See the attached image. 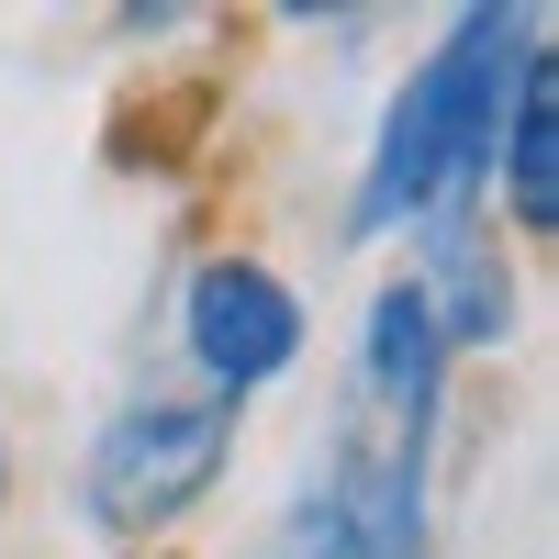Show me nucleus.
Instances as JSON below:
<instances>
[{
    "mask_svg": "<svg viewBox=\"0 0 559 559\" xmlns=\"http://www.w3.org/2000/svg\"><path fill=\"white\" fill-rule=\"evenodd\" d=\"M548 45V12H448V34L414 57V79L381 102V134H369V168H358V202H347V236H426V224L471 213L492 191V134L503 102H515L526 57Z\"/></svg>",
    "mask_w": 559,
    "mask_h": 559,
    "instance_id": "obj_1",
    "label": "nucleus"
},
{
    "mask_svg": "<svg viewBox=\"0 0 559 559\" xmlns=\"http://www.w3.org/2000/svg\"><path fill=\"white\" fill-rule=\"evenodd\" d=\"M224 459H236V403H213V392H134L112 426L90 437L79 503H90L102 537L146 548L224 481Z\"/></svg>",
    "mask_w": 559,
    "mask_h": 559,
    "instance_id": "obj_2",
    "label": "nucleus"
},
{
    "mask_svg": "<svg viewBox=\"0 0 559 559\" xmlns=\"http://www.w3.org/2000/svg\"><path fill=\"white\" fill-rule=\"evenodd\" d=\"M179 347H191L213 403H247V392H269L280 369L302 358V292L269 258L224 247V258L191 269V292H179Z\"/></svg>",
    "mask_w": 559,
    "mask_h": 559,
    "instance_id": "obj_3",
    "label": "nucleus"
},
{
    "mask_svg": "<svg viewBox=\"0 0 559 559\" xmlns=\"http://www.w3.org/2000/svg\"><path fill=\"white\" fill-rule=\"evenodd\" d=\"M437 403H448V347L426 324V292L381 280L358 313V426H381L403 459H437Z\"/></svg>",
    "mask_w": 559,
    "mask_h": 559,
    "instance_id": "obj_4",
    "label": "nucleus"
},
{
    "mask_svg": "<svg viewBox=\"0 0 559 559\" xmlns=\"http://www.w3.org/2000/svg\"><path fill=\"white\" fill-rule=\"evenodd\" d=\"M414 292H426V324H437V347L448 358H481L515 336V269H503V236L481 213H448L426 224V247H414Z\"/></svg>",
    "mask_w": 559,
    "mask_h": 559,
    "instance_id": "obj_5",
    "label": "nucleus"
},
{
    "mask_svg": "<svg viewBox=\"0 0 559 559\" xmlns=\"http://www.w3.org/2000/svg\"><path fill=\"white\" fill-rule=\"evenodd\" d=\"M313 492L336 503L347 559H426V459H403L381 426L347 414V437H336V459H324Z\"/></svg>",
    "mask_w": 559,
    "mask_h": 559,
    "instance_id": "obj_6",
    "label": "nucleus"
},
{
    "mask_svg": "<svg viewBox=\"0 0 559 559\" xmlns=\"http://www.w3.org/2000/svg\"><path fill=\"white\" fill-rule=\"evenodd\" d=\"M492 168H503V213H515V236H548V224H559V57H548V45L526 57L515 102H503Z\"/></svg>",
    "mask_w": 559,
    "mask_h": 559,
    "instance_id": "obj_7",
    "label": "nucleus"
},
{
    "mask_svg": "<svg viewBox=\"0 0 559 559\" xmlns=\"http://www.w3.org/2000/svg\"><path fill=\"white\" fill-rule=\"evenodd\" d=\"M280 559H347V526H336L324 492H302L292 515H280Z\"/></svg>",
    "mask_w": 559,
    "mask_h": 559,
    "instance_id": "obj_8",
    "label": "nucleus"
},
{
    "mask_svg": "<svg viewBox=\"0 0 559 559\" xmlns=\"http://www.w3.org/2000/svg\"><path fill=\"white\" fill-rule=\"evenodd\" d=\"M0 503H12V437H0Z\"/></svg>",
    "mask_w": 559,
    "mask_h": 559,
    "instance_id": "obj_9",
    "label": "nucleus"
}]
</instances>
